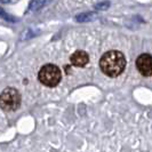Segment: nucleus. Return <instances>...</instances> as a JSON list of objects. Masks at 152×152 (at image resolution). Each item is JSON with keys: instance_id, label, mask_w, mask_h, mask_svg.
Instances as JSON below:
<instances>
[{"instance_id": "nucleus-7", "label": "nucleus", "mask_w": 152, "mask_h": 152, "mask_svg": "<svg viewBox=\"0 0 152 152\" xmlns=\"http://www.w3.org/2000/svg\"><path fill=\"white\" fill-rule=\"evenodd\" d=\"M0 17H2L4 20H6V21H8V22H15L16 21V18L12 17L10 15H8L7 13H6L5 10H2L1 8H0Z\"/></svg>"}, {"instance_id": "nucleus-4", "label": "nucleus", "mask_w": 152, "mask_h": 152, "mask_svg": "<svg viewBox=\"0 0 152 152\" xmlns=\"http://www.w3.org/2000/svg\"><path fill=\"white\" fill-rule=\"evenodd\" d=\"M137 70L145 77L152 76V56L149 54H142L136 61Z\"/></svg>"}, {"instance_id": "nucleus-3", "label": "nucleus", "mask_w": 152, "mask_h": 152, "mask_svg": "<svg viewBox=\"0 0 152 152\" xmlns=\"http://www.w3.org/2000/svg\"><path fill=\"white\" fill-rule=\"evenodd\" d=\"M21 105V95L15 88L8 87L0 94V107L5 111H15Z\"/></svg>"}, {"instance_id": "nucleus-5", "label": "nucleus", "mask_w": 152, "mask_h": 152, "mask_svg": "<svg viewBox=\"0 0 152 152\" xmlns=\"http://www.w3.org/2000/svg\"><path fill=\"white\" fill-rule=\"evenodd\" d=\"M70 61L75 66H85L89 61V57H88L87 53L84 50H77L76 53L71 55Z\"/></svg>"}, {"instance_id": "nucleus-6", "label": "nucleus", "mask_w": 152, "mask_h": 152, "mask_svg": "<svg viewBox=\"0 0 152 152\" xmlns=\"http://www.w3.org/2000/svg\"><path fill=\"white\" fill-rule=\"evenodd\" d=\"M46 0H32V2L30 4V9L32 10H36L38 8L42 7L45 5Z\"/></svg>"}, {"instance_id": "nucleus-1", "label": "nucleus", "mask_w": 152, "mask_h": 152, "mask_svg": "<svg viewBox=\"0 0 152 152\" xmlns=\"http://www.w3.org/2000/svg\"><path fill=\"white\" fill-rule=\"evenodd\" d=\"M99 66L103 73H105L107 76L117 77L121 75L125 70L126 60L119 50H110L101 57Z\"/></svg>"}, {"instance_id": "nucleus-2", "label": "nucleus", "mask_w": 152, "mask_h": 152, "mask_svg": "<svg viewBox=\"0 0 152 152\" xmlns=\"http://www.w3.org/2000/svg\"><path fill=\"white\" fill-rule=\"evenodd\" d=\"M39 81L47 87H55L61 81V70L54 64H46L39 71Z\"/></svg>"}]
</instances>
